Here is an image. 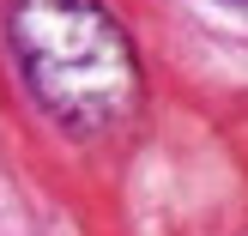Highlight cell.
<instances>
[{
    "label": "cell",
    "instance_id": "cell-1",
    "mask_svg": "<svg viewBox=\"0 0 248 236\" xmlns=\"http://www.w3.org/2000/svg\"><path fill=\"white\" fill-rule=\"evenodd\" d=\"M6 43L24 91L55 127L103 140L140 103V61L103 0H6Z\"/></svg>",
    "mask_w": 248,
    "mask_h": 236
},
{
    "label": "cell",
    "instance_id": "cell-2",
    "mask_svg": "<svg viewBox=\"0 0 248 236\" xmlns=\"http://www.w3.org/2000/svg\"><path fill=\"white\" fill-rule=\"evenodd\" d=\"M224 6H242V12H248V0H224Z\"/></svg>",
    "mask_w": 248,
    "mask_h": 236
}]
</instances>
